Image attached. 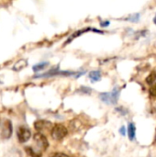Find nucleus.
Returning a JSON list of instances; mask_svg holds the SVG:
<instances>
[{
	"label": "nucleus",
	"mask_w": 156,
	"mask_h": 157,
	"mask_svg": "<svg viewBox=\"0 0 156 157\" xmlns=\"http://www.w3.org/2000/svg\"><path fill=\"white\" fill-rule=\"evenodd\" d=\"M68 134L67 128L63 126V124H55L51 131V135L53 140L55 141H61L64 137H66Z\"/></svg>",
	"instance_id": "1"
},
{
	"label": "nucleus",
	"mask_w": 156,
	"mask_h": 157,
	"mask_svg": "<svg viewBox=\"0 0 156 157\" xmlns=\"http://www.w3.org/2000/svg\"><path fill=\"white\" fill-rule=\"evenodd\" d=\"M34 143L39 150V152L41 154V152H44L49 147V142L44 134L41 132H37L34 135Z\"/></svg>",
	"instance_id": "2"
},
{
	"label": "nucleus",
	"mask_w": 156,
	"mask_h": 157,
	"mask_svg": "<svg viewBox=\"0 0 156 157\" xmlns=\"http://www.w3.org/2000/svg\"><path fill=\"white\" fill-rule=\"evenodd\" d=\"M119 95H120V90L116 87L113 89L112 92L101 93L100 99L107 104H116L119 99Z\"/></svg>",
	"instance_id": "3"
},
{
	"label": "nucleus",
	"mask_w": 156,
	"mask_h": 157,
	"mask_svg": "<svg viewBox=\"0 0 156 157\" xmlns=\"http://www.w3.org/2000/svg\"><path fill=\"white\" fill-rule=\"evenodd\" d=\"M17 136L19 143L24 144V143H27L30 139L31 132L29 128H27L25 126H20V127H18V129L17 131Z\"/></svg>",
	"instance_id": "4"
},
{
	"label": "nucleus",
	"mask_w": 156,
	"mask_h": 157,
	"mask_svg": "<svg viewBox=\"0 0 156 157\" xmlns=\"http://www.w3.org/2000/svg\"><path fill=\"white\" fill-rule=\"evenodd\" d=\"M13 132V126H12V122L9 120H6L2 125V129H1V137L3 139H8L11 137Z\"/></svg>",
	"instance_id": "5"
},
{
	"label": "nucleus",
	"mask_w": 156,
	"mask_h": 157,
	"mask_svg": "<svg viewBox=\"0 0 156 157\" xmlns=\"http://www.w3.org/2000/svg\"><path fill=\"white\" fill-rule=\"evenodd\" d=\"M50 127H51V123L50 121H45V120H40V121H37L34 123V128L38 132L46 131Z\"/></svg>",
	"instance_id": "6"
},
{
	"label": "nucleus",
	"mask_w": 156,
	"mask_h": 157,
	"mask_svg": "<svg viewBox=\"0 0 156 157\" xmlns=\"http://www.w3.org/2000/svg\"><path fill=\"white\" fill-rule=\"evenodd\" d=\"M26 66H27V61L26 60H23V59H20L19 61H17L14 64L13 70H15V71H20L21 69L25 68Z\"/></svg>",
	"instance_id": "7"
},
{
	"label": "nucleus",
	"mask_w": 156,
	"mask_h": 157,
	"mask_svg": "<svg viewBox=\"0 0 156 157\" xmlns=\"http://www.w3.org/2000/svg\"><path fill=\"white\" fill-rule=\"evenodd\" d=\"M135 132H136L135 125L133 123H130L129 127H128V136H129L131 141L134 140V138H135Z\"/></svg>",
	"instance_id": "8"
},
{
	"label": "nucleus",
	"mask_w": 156,
	"mask_h": 157,
	"mask_svg": "<svg viewBox=\"0 0 156 157\" xmlns=\"http://www.w3.org/2000/svg\"><path fill=\"white\" fill-rule=\"evenodd\" d=\"M89 78L92 80V82H97L101 78V74L99 71H92L89 73Z\"/></svg>",
	"instance_id": "9"
},
{
	"label": "nucleus",
	"mask_w": 156,
	"mask_h": 157,
	"mask_svg": "<svg viewBox=\"0 0 156 157\" xmlns=\"http://www.w3.org/2000/svg\"><path fill=\"white\" fill-rule=\"evenodd\" d=\"M26 152H27V154L29 155V156L31 157H41V154L40 153H39L38 151H36V150H34L32 147H29V146H27L26 147Z\"/></svg>",
	"instance_id": "10"
},
{
	"label": "nucleus",
	"mask_w": 156,
	"mask_h": 157,
	"mask_svg": "<svg viewBox=\"0 0 156 157\" xmlns=\"http://www.w3.org/2000/svg\"><path fill=\"white\" fill-rule=\"evenodd\" d=\"M91 29H83V30H78V31H76V32H74L73 35H71V37L65 41V44H67V43H69L70 41H72L74 39H75V38H77L79 35H81V34H83V33H85L86 31H88V30H90Z\"/></svg>",
	"instance_id": "11"
},
{
	"label": "nucleus",
	"mask_w": 156,
	"mask_h": 157,
	"mask_svg": "<svg viewBox=\"0 0 156 157\" xmlns=\"http://www.w3.org/2000/svg\"><path fill=\"white\" fill-rule=\"evenodd\" d=\"M156 81V72H152L147 77H146V83L150 86L154 85Z\"/></svg>",
	"instance_id": "12"
},
{
	"label": "nucleus",
	"mask_w": 156,
	"mask_h": 157,
	"mask_svg": "<svg viewBox=\"0 0 156 157\" xmlns=\"http://www.w3.org/2000/svg\"><path fill=\"white\" fill-rule=\"evenodd\" d=\"M46 65H48V63H40L39 64H36L33 66V71L34 72H39L40 70H42L46 67Z\"/></svg>",
	"instance_id": "13"
},
{
	"label": "nucleus",
	"mask_w": 156,
	"mask_h": 157,
	"mask_svg": "<svg viewBox=\"0 0 156 157\" xmlns=\"http://www.w3.org/2000/svg\"><path fill=\"white\" fill-rule=\"evenodd\" d=\"M150 95L154 98H156V84H154L150 88Z\"/></svg>",
	"instance_id": "14"
},
{
	"label": "nucleus",
	"mask_w": 156,
	"mask_h": 157,
	"mask_svg": "<svg viewBox=\"0 0 156 157\" xmlns=\"http://www.w3.org/2000/svg\"><path fill=\"white\" fill-rule=\"evenodd\" d=\"M51 157H71L70 155L64 154V153H55Z\"/></svg>",
	"instance_id": "15"
},
{
	"label": "nucleus",
	"mask_w": 156,
	"mask_h": 157,
	"mask_svg": "<svg viewBox=\"0 0 156 157\" xmlns=\"http://www.w3.org/2000/svg\"><path fill=\"white\" fill-rule=\"evenodd\" d=\"M120 133H121L122 135H125V128H124V127H122V128L120 129Z\"/></svg>",
	"instance_id": "16"
},
{
	"label": "nucleus",
	"mask_w": 156,
	"mask_h": 157,
	"mask_svg": "<svg viewBox=\"0 0 156 157\" xmlns=\"http://www.w3.org/2000/svg\"><path fill=\"white\" fill-rule=\"evenodd\" d=\"M105 22H106V23H101V26H102V27H106V26H108V25L109 24L108 21H105Z\"/></svg>",
	"instance_id": "17"
},
{
	"label": "nucleus",
	"mask_w": 156,
	"mask_h": 157,
	"mask_svg": "<svg viewBox=\"0 0 156 157\" xmlns=\"http://www.w3.org/2000/svg\"><path fill=\"white\" fill-rule=\"evenodd\" d=\"M154 24L156 25V15H155V17H154Z\"/></svg>",
	"instance_id": "18"
},
{
	"label": "nucleus",
	"mask_w": 156,
	"mask_h": 157,
	"mask_svg": "<svg viewBox=\"0 0 156 157\" xmlns=\"http://www.w3.org/2000/svg\"><path fill=\"white\" fill-rule=\"evenodd\" d=\"M0 123H1V120H0Z\"/></svg>",
	"instance_id": "19"
}]
</instances>
